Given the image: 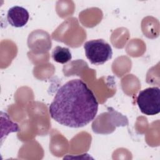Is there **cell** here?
I'll use <instances>...</instances> for the list:
<instances>
[{
	"mask_svg": "<svg viewBox=\"0 0 160 160\" xmlns=\"http://www.w3.org/2000/svg\"><path fill=\"white\" fill-rule=\"evenodd\" d=\"M136 102L143 114L148 116L158 114L160 112V89L152 87L141 91Z\"/></svg>",
	"mask_w": 160,
	"mask_h": 160,
	"instance_id": "cell-3",
	"label": "cell"
},
{
	"mask_svg": "<svg viewBox=\"0 0 160 160\" xmlns=\"http://www.w3.org/2000/svg\"><path fill=\"white\" fill-rule=\"evenodd\" d=\"M29 18V14L28 10L21 6H13L8 11V21L10 25L15 28H21L25 26Z\"/></svg>",
	"mask_w": 160,
	"mask_h": 160,
	"instance_id": "cell-4",
	"label": "cell"
},
{
	"mask_svg": "<svg viewBox=\"0 0 160 160\" xmlns=\"http://www.w3.org/2000/svg\"><path fill=\"white\" fill-rule=\"evenodd\" d=\"M98 102L87 84L81 79H72L57 91L49 107L51 117L70 128L83 127L92 121L98 112Z\"/></svg>",
	"mask_w": 160,
	"mask_h": 160,
	"instance_id": "cell-1",
	"label": "cell"
},
{
	"mask_svg": "<svg viewBox=\"0 0 160 160\" xmlns=\"http://www.w3.org/2000/svg\"><path fill=\"white\" fill-rule=\"evenodd\" d=\"M86 58L94 65H101L111 59L112 50L106 41L102 39H92L84 44Z\"/></svg>",
	"mask_w": 160,
	"mask_h": 160,
	"instance_id": "cell-2",
	"label": "cell"
},
{
	"mask_svg": "<svg viewBox=\"0 0 160 160\" xmlns=\"http://www.w3.org/2000/svg\"><path fill=\"white\" fill-rule=\"evenodd\" d=\"M52 58L57 62L65 64L71 59L72 55L68 48L58 46L52 51Z\"/></svg>",
	"mask_w": 160,
	"mask_h": 160,
	"instance_id": "cell-5",
	"label": "cell"
}]
</instances>
